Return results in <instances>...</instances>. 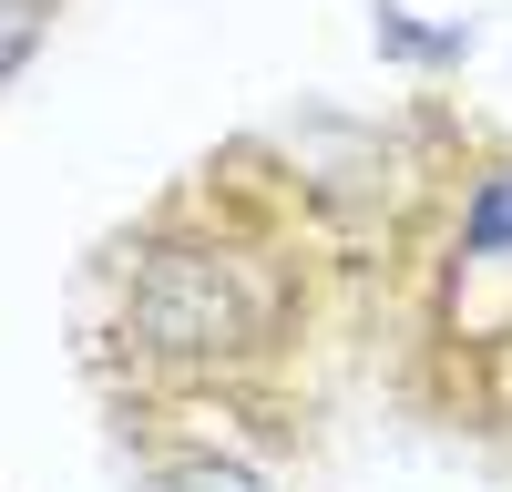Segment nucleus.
Returning a JSON list of instances; mask_svg holds the SVG:
<instances>
[{
    "label": "nucleus",
    "mask_w": 512,
    "mask_h": 492,
    "mask_svg": "<svg viewBox=\"0 0 512 492\" xmlns=\"http://www.w3.org/2000/svg\"><path fill=\"white\" fill-rule=\"evenodd\" d=\"M72 11V0H0V93L41 62V41H52V21Z\"/></svg>",
    "instance_id": "nucleus-4"
},
{
    "label": "nucleus",
    "mask_w": 512,
    "mask_h": 492,
    "mask_svg": "<svg viewBox=\"0 0 512 492\" xmlns=\"http://www.w3.org/2000/svg\"><path fill=\"white\" fill-rule=\"evenodd\" d=\"M338 277L349 236L267 134L195 154L82 267V369L113 400V431L195 421L287 451L308 431V359Z\"/></svg>",
    "instance_id": "nucleus-1"
},
{
    "label": "nucleus",
    "mask_w": 512,
    "mask_h": 492,
    "mask_svg": "<svg viewBox=\"0 0 512 492\" xmlns=\"http://www.w3.org/2000/svg\"><path fill=\"white\" fill-rule=\"evenodd\" d=\"M379 308L400 380L451 431H512V144L451 123V154L420 164L410 216L379 257Z\"/></svg>",
    "instance_id": "nucleus-2"
},
{
    "label": "nucleus",
    "mask_w": 512,
    "mask_h": 492,
    "mask_svg": "<svg viewBox=\"0 0 512 492\" xmlns=\"http://www.w3.org/2000/svg\"><path fill=\"white\" fill-rule=\"evenodd\" d=\"M134 492H277L267 451L236 431H195V421H134Z\"/></svg>",
    "instance_id": "nucleus-3"
}]
</instances>
